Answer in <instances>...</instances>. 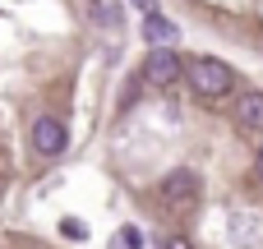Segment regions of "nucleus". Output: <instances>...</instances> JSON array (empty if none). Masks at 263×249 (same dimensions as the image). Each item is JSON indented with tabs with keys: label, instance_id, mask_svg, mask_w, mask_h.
I'll return each instance as SVG.
<instances>
[{
	"label": "nucleus",
	"instance_id": "nucleus-10",
	"mask_svg": "<svg viewBox=\"0 0 263 249\" xmlns=\"http://www.w3.org/2000/svg\"><path fill=\"white\" fill-rule=\"evenodd\" d=\"M162 249H194V245H190L185 236H171V240H166V245H162Z\"/></svg>",
	"mask_w": 263,
	"mask_h": 249
},
{
	"label": "nucleus",
	"instance_id": "nucleus-9",
	"mask_svg": "<svg viewBox=\"0 0 263 249\" xmlns=\"http://www.w3.org/2000/svg\"><path fill=\"white\" fill-rule=\"evenodd\" d=\"M129 5H134V9H139L143 18H153V14H162V5H157V0H129Z\"/></svg>",
	"mask_w": 263,
	"mask_h": 249
},
{
	"label": "nucleus",
	"instance_id": "nucleus-5",
	"mask_svg": "<svg viewBox=\"0 0 263 249\" xmlns=\"http://www.w3.org/2000/svg\"><path fill=\"white\" fill-rule=\"evenodd\" d=\"M162 199H166L171 208H176V203H185V208H190V203L199 199V180H194L190 171H180V176H166V185H162Z\"/></svg>",
	"mask_w": 263,
	"mask_h": 249
},
{
	"label": "nucleus",
	"instance_id": "nucleus-3",
	"mask_svg": "<svg viewBox=\"0 0 263 249\" xmlns=\"http://www.w3.org/2000/svg\"><path fill=\"white\" fill-rule=\"evenodd\" d=\"M180 74H190V65H185L176 51H148V55H143V79H148L153 88H171Z\"/></svg>",
	"mask_w": 263,
	"mask_h": 249
},
{
	"label": "nucleus",
	"instance_id": "nucleus-4",
	"mask_svg": "<svg viewBox=\"0 0 263 249\" xmlns=\"http://www.w3.org/2000/svg\"><path fill=\"white\" fill-rule=\"evenodd\" d=\"M143 37L153 42V51H171V42H180V23L153 14V18H143Z\"/></svg>",
	"mask_w": 263,
	"mask_h": 249
},
{
	"label": "nucleus",
	"instance_id": "nucleus-2",
	"mask_svg": "<svg viewBox=\"0 0 263 249\" xmlns=\"http://www.w3.org/2000/svg\"><path fill=\"white\" fill-rule=\"evenodd\" d=\"M69 148V129H65V120L60 116H37L32 120V152H42V157H60Z\"/></svg>",
	"mask_w": 263,
	"mask_h": 249
},
{
	"label": "nucleus",
	"instance_id": "nucleus-8",
	"mask_svg": "<svg viewBox=\"0 0 263 249\" xmlns=\"http://www.w3.org/2000/svg\"><path fill=\"white\" fill-rule=\"evenodd\" d=\"M60 231H65V236H74V240H88V226H83V222H74V217H69Z\"/></svg>",
	"mask_w": 263,
	"mask_h": 249
},
{
	"label": "nucleus",
	"instance_id": "nucleus-1",
	"mask_svg": "<svg viewBox=\"0 0 263 249\" xmlns=\"http://www.w3.org/2000/svg\"><path fill=\"white\" fill-rule=\"evenodd\" d=\"M185 79H190L194 97H203V102H227L236 92V69L227 60H217V55H194Z\"/></svg>",
	"mask_w": 263,
	"mask_h": 249
},
{
	"label": "nucleus",
	"instance_id": "nucleus-6",
	"mask_svg": "<svg viewBox=\"0 0 263 249\" xmlns=\"http://www.w3.org/2000/svg\"><path fill=\"white\" fill-rule=\"evenodd\" d=\"M236 125L245 134H263V92H245L236 102Z\"/></svg>",
	"mask_w": 263,
	"mask_h": 249
},
{
	"label": "nucleus",
	"instance_id": "nucleus-11",
	"mask_svg": "<svg viewBox=\"0 0 263 249\" xmlns=\"http://www.w3.org/2000/svg\"><path fill=\"white\" fill-rule=\"evenodd\" d=\"M254 176H259V180H263V148H259V152H254Z\"/></svg>",
	"mask_w": 263,
	"mask_h": 249
},
{
	"label": "nucleus",
	"instance_id": "nucleus-7",
	"mask_svg": "<svg viewBox=\"0 0 263 249\" xmlns=\"http://www.w3.org/2000/svg\"><path fill=\"white\" fill-rule=\"evenodd\" d=\"M139 245H143V231H139V226H125V231L116 236V249H139Z\"/></svg>",
	"mask_w": 263,
	"mask_h": 249
}]
</instances>
